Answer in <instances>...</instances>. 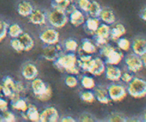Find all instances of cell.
<instances>
[{
	"label": "cell",
	"instance_id": "1",
	"mask_svg": "<svg viewBox=\"0 0 146 122\" xmlns=\"http://www.w3.org/2000/svg\"><path fill=\"white\" fill-rule=\"evenodd\" d=\"M55 62L57 67L64 69L66 72L71 75H77L79 74L80 69L77 67L78 59L75 54L72 53L60 55L55 60Z\"/></svg>",
	"mask_w": 146,
	"mask_h": 122
},
{
	"label": "cell",
	"instance_id": "2",
	"mask_svg": "<svg viewBox=\"0 0 146 122\" xmlns=\"http://www.w3.org/2000/svg\"><path fill=\"white\" fill-rule=\"evenodd\" d=\"M129 94L136 99L146 96V81L138 77H133L127 86Z\"/></svg>",
	"mask_w": 146,
	"mask_h": 122
},
{
	"label": "cell",
	"instance_id": "3",
	"mask_svg": "<svg viewBox=\"0 0 146 122\" xmlns=\"http://www.w3.org/2000/svg\"><path fill=\"white\" fill-rule=\"evenodd\" d=\"M47 18L50 24L54 28L63 27L68 21L67 13L62 9L55 7H53V10L49 13Z\"/></svg>",
	"mask_w": 146,
	"mask_h": 122
},
{
	"label": "cell",
	"instance_id": "4",
	"mask_svg": "<svg viewBox=\"0 0 146 122\" xmlns=\"http://www.w3.org/2000/svg\"><path fill=\"white\" fill-rule=\"evenodd\" d=\"M108 96L113 102H120L125 98L127 92L125 88L120 84H112L108 89Z\"/></svg>",
	"mask_w": 146,
	"mask_h": 122
},
{
	"label": "cell",
	"instance_id": "5",
	"mask_svg": "<svg viewBox=\"0 0 146 122\" xmlns=\"http://www.w3.org/2000/svg\"><path fill=\"white\" fill-rule=\"evenodd\" d=\"M125 64L130 72L136 73L140 71L143 67L141 57L132 54L127 56L125 58Z\"/></svg>",
	"mask_w": 146,
	"mask_h": 122
},
{
	"label": "cell",
	"instance_id": "6",
	"mask_svg": "<svg viewBox=\"0 0 146 122\" xmlns=\"http://www.w3.org/2000/svg\"><path fill=\"white\" fill-rule=\"evenodd\" d=\"M60 34L56 29L49 28L40 34V39L45 44H56L58 43Z\"/></svg>",
	"mask_w": 146,
	"mask_h": 122
},
{
	"label": "cell",
	"instance_id": "7",
	"mask_svg": "<svg viewBox=\"0 0 146 122\" xmlns=\"http://www.w3.org/2000/svg\"><path fill=\"white\" fill-rule=\"evenodd\" d=\"M105 66L102 59L100 58L92 59L89 61L87 71L94 76H100L105 71Z\"/></svg>",
	"mask_w": 146,
	"mask_h": 122
},
{
	"label": "cell",
	"instance_id": "8",
	"mask_svg": "<svg viewBox=\"0 0 146 122\" xmlns=\"http://www.w3.org/2000/svg\"><path fill=\"white\" fill-rule=\"evenodd\" d=\"M61 48L56 44H47L43 49V57L48 61H55L60 56Z\"/></svg>",
	"mask_w": 146,
	"mask_h": 122
},
{
	"label": "cell",
	"instance_id": "9",
	"mask_svg": "<svg viewBox=\"0 0 146 122\" xmlns=\"http://www.w3.org/2000/svg\"><path fill=\"white\" fill-rule=\"evenodd\" d=\"M59 119V113L54 107L50 106L44 109L40 116V121L55 122Z\"/></svg>",
	"mask_w": 146,
	"mask_h": 122
},
{
	"label": "cell",
	"instance_id": "10",
	"mask_svg": "<svg viewBox=\"0 0 146 122\" xmlns=\"http://www.w3.org/2000/svg\"><path fill=\"white\" fill-rule=\"evenodd\" d=\"M131 47L134 54L142 57L146 53V39L143 37L136 38L132 43Z\"/></svg>",
	"mask_w": 146,
	"mask_h": 122
},
{
	"label": "cell",
	"instance_id": "11",
	"mask_svg": "<svg viewBox=\"0 0 146 122\" xmlns=\"http://www.w3.org/2000/svg\"><path fill=\"white\" fill-rule=\"evenodd\" d=\"M46 15L43 11L39 9H34L29 16V22L35 25H43L46 23Z\"/></svg>",
	"mask_w": 146,
	"mask_h": 122
},
{
	"label": "cell",
	"instance_id": "12",
	"mask_svg": "<svg viewBox=\"0 0 146 122\" xmlns=\"http://www.w3.org/2000/svg\"><path fill=\"white\" fill-rule=\"evenodd\" d=\"M22 74L25 79L31 81L36 78L38 74V70L35 64L28 63L22 68Z\"/></svg>",
	"mask_w": 146,
	"mask_h": 122
},
{
	"label": "cell",
	"instance_id": "13",
	"mask_svg": "<svg viewBox=\"0 0 146 122\" xmlns=\"http://www.w3.org/2000/svg\"><path fill=\"white\" fill-rule=\"evenodd\" d=\"M70 23L75 26H79L85 22V15L80 9H75L70 14Z\"/></svg>",
	"mask_w": 146,
	"mask_h": 122
},
{
	"label": "cell",
	"instance_id": "14",
	"mask_svg": "<svg viewBox=\"0 0 146 122\" xmlns=\"http://www.w3.org/2000/svg\"><path fill=\"white\" fill-rule=\"evenodd\" d=\"M105 74L108 79L116 81L121 78L122 71L118 67H115V65H110L105 69Z\"/></svg>",
	"mask_w": 146,
	"mask_h": 122
},
{
	"label": "cell",
	"instance_id": "15",
	"mask_svg": "<svg viewBox=\"0 0 146 122\" xmlns=\"http://www.w3.org/2000/svg\"><path fill=\"white\" fill-rule=\"evenodd\" d=\"M34 10L33 6L28 1H22L17 5V12L20 16L27 17L29 16Z\"/></svg>",
	"mask_w": 146,
	"mask_h": 122
},
{
	"label": "cell",
	"instance_id": "16",
	"mask_svg": "<svg viewBox=\"0 0 146 122\" xmlns=\"http://www.w3.org/2000/svg\"><path fill=\"white\" fill-rule=\"evenodd\" d=\"M100 19L107 24H112L115 22V15L111 9L108 8H104L101 10L99 16Z\"/></svg>",
	"mask_w": 146,
	"mask_h": 122
},
{
	"label": "cell",
	"instance_id": "17",
	"mask_svg": "<svg viewBox=\"0 0 146 122\" xmlns=\"http://www.w3.org/2000/svg\"><path fill=\"white\" fill-rule=\"evenodd\" d=\"M18 38L22 43L24 51H29L33 49L35 46V42L29 34L22 33Z\"/></svg>",
	"mask_w": 146,
	"mask_h": 122
},
{
	"label": "cell",
	"instance_id": "18",
	"mask_svg": "<svg viewBox=\"0 0 146 122\" xmlns=\"http://www.w3.org/2000/svg\"><path fill=\"white\" fill-rule=\"evenodd\" d=\"M47 86L41 78H35V79L32 80V89L33 91V93L36 96L44 93L47 89Z\"/></svg>",
	"mask_w": 146,
	"mask_h": 122
},
{
	"label": "cell",
	"instance_id": "19",
	"mask_svg": "<svg viewBox=\"0 0 146 122\" xmlns=\"http://www.w3.org/2000/svg\"><path fill=\"white\" fill-rule=\"evenodd\" d=\"M126 32V29L125 28L124 25L122 24L118 23L113 27V29H110V37L113 40L117 41L121 38L123 35H124Z\"/></svg>",
	"mask_w": 146,
	"mask_h": 122
},
{
	"label": "cell",
	"instance_id": "20",
	"mask_svg": "<svg viewBox=\"0 0 146 122\" xmlns=\"http://www.w3.org/2000/svg\"><path fill=\"white\" fill-rule=\"evenodd\" d=\"M105 58H106L107 63L110 65H117L123 59V54L120 51H116L115 49Z\"/></svg>",
	"mask_w": 146,
	"mask_h": 122
},
{
	"label": "cell",
	"instance_id": "21",
	"mask_svg": "<svg viewBox=\"0 0 146 122\" xmlns=\"http://www.w3.org/2000/svg\"><path fill=\"white\" fill-rule=\"evenodd\" d=\"M95 98L99 101L100 103L104 104H108L110 102L109 96H108V91L105 90V89L101 87H98L95 89Z\"/></svg>",
	"mask_w": 146,
	"mask_h": 122
},
{
	"label": "cell",
	"instance_id": "22",
	"mask_svg": "<svg viewBox=\"0 0 146 122\" xmlns=\"http://www.w3.org/2000/svg\"><path fill=\"white\" fill-rule=\"evenodd\" d=\"M102 7L96 1H91L89 9L88 11V14L90 16V17L98 18L100 14Z\"/></svg>",
	"mask_w": 146,
	"mask_h": 122
},
{
	"label": "cell",
	"instance_id": "23",
	"mask_svg": "<svg viewBox=\"0 0 146 122\" xmlns=\"http://www.w3.org/2000/svg\"><path fill=\"white\" fill-rule=\"evenodd\" d=\"M110 28L109 25L103 23L100 24L99 27L98 28L95 34L96 36L108 39L110 37Z\"/></svg>",
	"mask_w": 146,
	"mask_h": 122
},
{
	"label": "cell",
	"instance_id": "24",
	"mask_svg": "<svg viewBox=\"0 0 146 122\" xmlns=\"http://www.w3.org/2000/svg\"><path fill=\"white\" fill-rule=\"evenodd\" d=\"M85 26L87 29L90 31V32H92L95 34V32L97 31L98 28L99 27L100 24V20L98 18L95 17H90L88 18L87 21H85Z\"/></svg>",
	"mask_w": 146,
	"mask_h": 122
},
{
	"label": "cell",
	"instance_id": "25",
	"mask_svg": "<svg viewBox=\"0 0 146 122\" xmlns=\"http://www.w3.org/2000/svg\"><path fill=\"white\" fill-rule=\"evenodd\" d=\"M26 116L27 118L32 121H40V113L35 106L28 107L26 111Z\"/></svg>",
	"mask_w": 146,
	"mask_h": 122
},
{
	"label": "cell",
	"instance_id": "26",
	"mask_svg": "<svg viewBox=\"0 0 146 122\" xmlns=\"http://www.w3.org/2000/svg\"><path fill=\"white\" fill-rule=\"evenodd\" d=\"M23 33L22 28L18 24H12L8 27V34L12 38H18Z\"/></svg>",
	"mask_w": 146,
	"mask_h": 122
},
{
	"label": "cell",
	"instance_id": "27",
	"mask_svg": "<svg viewBox=\"0 0 146 122\" xmlns=\"http://www.w3.org/2000/svg\"><path fill=\"white\" fill-rule=\"evenodd\" d=\"M82 49L84 52L88 54H92L96 52V46L88 39H85L82 43Z\"/></svg>",
	"mask_w": 146,
	"mask_h": 122
},
{
	"label": "cell",
	"instance_id": "28",
	"mask_svg": "<svg viewBox=\"0 0 146 122\" xmlns=\"http://www.w3.org/2000/svg\"><path fill=\"white\" fill-rule=\"evenodd\" d=\"M12 106L14 109L22 112H26L28 109L27 102L21 98H19L17 100L12 102Z\"/></svg>",
	"mask_w": 146,
	"mask_h": 122
},
{
	"label": "cell",
	"instance_id": "29",
	"mask_svg": "<svg viewBox=\"0 0 146 122\" xmlns=\"http://www.w3.org/2000/svg\"><path fill=\"white\" fill-rule=\"evenodd\" d=\"M64 47L66 51L73 52L76 51L77 49L78 48V44L75 39H69L64 41Z\"/></svg>",
	"mask_w": 146,
	"mask_h": 122
},
{
	"label": "cell",
	"instance_id": "30",
	"mask_svg": "<svg viewBox=\"0 0 146 122\" xmlns=\"http://www.w3.org/2000/svg\"><path fill=\"white\" fill-rule=\"evenodd\" d=\"M81 84L82 86L86 89H92L95 86V80L92 77L88 76H85L82 77L81 79Z\"/></svg>",
	"mask_w": 146,
	"mask_h": 122
},
{
	"label": "cell",
	"instance_id": "31",
	"mask_svg": "<svg viewBox=\"0 0 146 122\" xmlns=\"http://www.w3.org/2000/svg\"><path fill=\"white\" fill-rule=\"evenodd\" d=\"M9 25L5 21L0 19V42L5 39L8 34Z\"/></svg>",
	"mask_w": 146,
	"mask_h": 122
},
{
	"label": "cell",
	"instance_id": "32",
	"mask_svg": "<svg viewBox=\"0 0 146 122\" xmlns=\"http://www.w3.org/2000/svg\"><path fill=\"white\" fill-rule=\"evenodd\" d=\"M117 44H118L119 48L123 51H127L131 47V44H130V41L127 40V39L125 38H120L117 40Z\"/></svg>",
	"mask_w": 146,
	"mask_h": 122
},
{
	"label": "cell",
	"instance_id": "33",
	"mask_svg": "<svg viewBox=\"0 0 146 122\" xmlns=\"http://www.w3.org/2000/svg\"><path fill=\"white\" fill-rule=\"evenodd\" d=\"M81 99L87 103H92L95 100V95L90 91L84 92L81 94Z\"/></svg>",
	"mask_w": 146,
	"mask_h": 122
},
{
	"label": "cell",
	"instance_id": "34",
	"mask_svg": "<svg viewBox=\"0 0 146 122\" xmlns=\"http://www.w3.org/2000/svg\"><path fill=\"white\" fill-rule=\"evenodd\" d=\"M10 45L13 48V49H15L17 52H22L24 51L23 47L19 38H13L10 42Z\"/></svg>",
	"mask_w": 146,
	"mask_h": 122
},
{
	"label": "cell",
	"instance_id": "35",
	"mask_svg": "<svg viewBox=\"0 0 146 122\" xmlns=\"http://www.w3.org/2000/svg\"><path fill=\"white\" fill-rule=\"evenodd\" d=\"M16 121V117H15V114L12 113L11 111H6L3 112V114L2 116V119H1V121L5 122H14Z\"/></svg>",
	"mask_w": 146,
	"mask_h": 122
},
{
	"label": "cell",
	"instance_id": "36",
	"mask_svg": "<svg viewBox=\"0 0 146 122\" xmlns=\"http://www.w3.org/2000/svg\"><path fill=\"white\" fill-rule=\"evenodd\" d=\"M90 3V0H78V6L79 9L82 12H86V13H88Z\"/></svg>",
	"mask_w": 146,
	"mask_h": 122
},
{
	"label": "cell",
	"instance_id": "37",
	"mask_svg": "<svg viewBox=\"0 0 146 122\" xmlns=\"http://www.w3.org/2000/svg\"><path fill=\"white\" fill-rule=\"evenodd\" d=\"M51 97H52V89L50 86H47V89H46L45 92H44V93H42V94L37 96V99H38L40 101H42V102L48 101L49 99H50V98Z\"/></svg>",
	"mask_w": 146,
	"mask_h": 122
},
{
	"label": "cell",
	"instance_id": "38",
	"mask_svg": "<svg viewBox=\"0 0 146 122\" xmlns=\"http://www.w3.org/2000/svg\"><path fill=\"white\" fill-rule=\"evenodd\" d=\"M65 84L67 86L70 88H74L78 84V81L75 76L73 75L68 76L65 78Z\"/></svg>",
	"mask_w": 146,
	"mask_h": 122
},
{
	"label": "cell",
	"instance_id": "39",
	"mask_svg": "<svg viewBox=\"0 0 146 122\" xmlns=\"http://www.w3.org/2000/svg\"><path fill=\"white\" fill-rule=\"evenodd\" d=\"M121 78L124 82H126V83H129L130 81H131V80L133 78V76L130 73L125 72V73H122Z\"/></svg>",
	"mask_w": 146,
	"mask_h": 122
},
{
	"label": "cell",
	"instance_id": "40",
	"mask_svg": "<svg viewBox=\"0 0 146 122\" xmlns=\"http://www.w3.org/2000/svg\"><path fill=\"white\" fill-rule=\"evenodd\" d=\"M8 110V103L5 99L0 98V111L2 112Z\"/></svg>",
	"mask_w": 146,
	"mask_h": 122
},
{
	"label": "cell",
	"instance_id": "41",
	"mask_svg": "<svg viewBox=\"0 0 146 122\" xmlns=\"http://www.w3.org/2000/svg\"><path fill=\"white\" fill-rule=\"evenodd\" d=\"M95 42H96V44L104 46L108 44V39L95 36Z\"/></svg>",
	"mask_w": 146,
	"mask_h": 122
},
{
	"label": "cell",
	"instance_id": "42",
	"mask_svg": "<svg viewBox=\"0 0 146 122\" xmlns=\"http://www.w3.org/2000/svg\"><path fill=\"white\" fill-rule=\"evenodd\" d=\"M80 121H93V119L91 117V116H90L88 113H83L80 117Z\"/></svg>",
	"mask_w": 146,
	"mask_h": 122
},
{
	"label": "cell",
	"instance_id": "43",
	"mask_svg": "<svg viewBox=\"0 0 146 122\" xmlns=\"http://www.w3.org/2000/svg\"><path fill=\"white\" fill-rule=\"evenodd\" d=\"M110 121H124L125 119L124 118L121 117L120 116H118V115H114V116H112L110 119Z\"/></svg>",
	"mask_w": 146,
	"mask_h": 122
},
{
	"label": "cell",
	"instance_id": "44",
	"mask_svg": "<svg viewBox=\"0 0 146 122\" xmlns=\"http://www.w3.org/2000/svg\"><path fill=\"white\" fill-rule=\"evenodd\" d=\"M92 59V57H91V55H84V56H81L78 60L80 61H83V62H88V61H90Z\"/></svg>",
	"mask_w": 146,
	"mask_h": 122
},
{
	"label": "cell",
	"instance_id": "45",
	"mask_svg": "<svg viewBox=\"0 0 146 122\" xmlns=\"http://www.w3.org/2000/svg\"><path fill=\"white\" fill-rule=\"evenodd\" d=\"M140 16L143 20L146 22V7L142 9L140 12Z\"/></svg>",
	"mask_w": 146,
	"mask_h": 122
},
{
	"label": "cell",
	"instance_id": "46",
	"mask_svg": "<svg viewBox=\"0 0 146 122\" xmlns=\"http://www.w3.org/2000/svg\"><path fill=\"white\" fill-rule=\"evenodd\" d=\"M61 121L62 122H75V119H73L72 117H70V116H66V117H63L61 119Z\"/></svg>",
	"mask_w": 146,
	"mask_h": 122
},
{
	"label": "cell",
	"instance_id": "47",
	"mask_svg": "<svg viewBox=\"0 0 146 122\" xmlns=\"http://www.w3.org/2000/svg\"><path fill=\"white\" fill-rule=\"evenodd\" d=\"M141 59H142V61H143V67H146V53L142 56Z\"/></svg>",
	"mask_w": 146,
	"mask_h": 122
},
{
	"label": "cell",
	"instance_id": "48",
	"mask_svg": "<svg viewBox=\"0 0 146 122\" xmlns=\"http://www.w3.org/2000/svg\"><path fill=\"white\" fill-rule=\"evenodd\" d=\"M52 3H55V4H59L62 2L64 0H52Z\"/></svg>",
	"mask_w": 146,
	"mask_h": 122
},
{
	"label": "cell",
	"instance_id": "49",
	"mask_svg": "<svg viewBox=\"0 0 146 122\" xmlns=\"http://www.w3.org/2000/svg\"><path fill=\"white\" fill-rule=\"evenodd\" d=\"M143 121H146V112L144 113V114H143Z\"/></svg>",
	"mask_w": 146,
	"mask_h": 122
},
{
	"label": "cell",
	"instance_id": "50",
	"mask_svg": "<svg viewBox=\"0 0 146 122\" xmlns=\"http://www.w3.org/2000/svg\"><path fill=\"white\" fill-rule=\"evenodd\" d=\"M2 92V85L0 84V95H1Z\"/></svg>",
	"mask_w": 146,
	"mask_h": 122
},
{
	"label": "cell",
	"instance_id": "51",
	"mask_svg": "<svg viewBox=\"0 0 146 122\" xmlns=\"http://www.w3.org/2000/svg\"><path fill=\"white\" fill-rule=\"evenodd\" d=\"M1 119H2V116L0 115V121H1Z\"/></svg>",
	"mask_w": 146,
	"mask_h": 122
}]
</instances>
